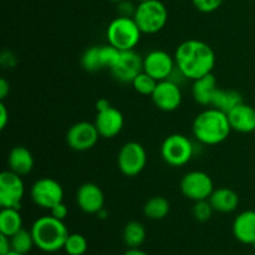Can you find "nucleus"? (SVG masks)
Instances as JSON below:
<instances>
[{
	"label": "nucleus",
	"mask_w": 255,
	"mask_h": 255,
	"mask_svg": "<svg viewBox=\"0 0 255 255\" xmlns=\"http://www.w3.org/2000/svg\"><path fill=\"white\" fill-rule=\"evenodd\" d=\"M192 131L197 141L207 146H216L228 138L232 127L227 114L211 107L197 115Z\"/></svg>",
	"instance_id": "obj_2"
},
{
	"label": "nucleus",
	"mask_w": 255,
	"mask_h": 255,
	"mask_svg": "<svg viewBox=\"0 0 255 255\" xmlns=\"http://www.w3.org/2000/svg\"><path fill=\"white\" fill-rule=\"evenodd\" d=\"M174 60L182 76L194 81L212 74L216 65V54L207 42L191 39L177 47Z\"/></svg>",
	"instance_id": "obj_1"
},
{
	"label": "nucleus",
	"mask_w": 255,
	"mask_h": 255,
	"mask_svg": "<svg viewBox=\"0 0 255 255\" xmlns=\"http://www.w3.org/2000/svg\"><path fill=\"white\" fill-rule=\"evenodd\" d=\"M94 124L100 136L104 138H114L124 128L125 119L120 110L111 106L105 111L97 112Z\"/></svg>",
	"instance_id": "obj_16"
},
{
	"label": "nucleus",
	"mask_w": 255,
	"mask_h": 255,
	"mask_svg": "<svg viewBox=\"0 0 255 255\" xmlns=\"http://www.w3.org/2000/svg\"><path fill=\"white\" fill-rule=\"evenodd\" d=\"M86 238L82 234L72 233L69 234L66 242H65L64 251L67 255H84L87 252Z\"/></svg>",
	"instance_id": "obj_27"
},
{
	"label": "nucleus",
	"mask_w": 255,
	"mask_h": 255,
	"mask_svg": "<svg viewBox=\"0 0 255 255\" xmlns=\"http://www.w3.org/2000/svg\"><path fill=\"white\" fill-rule=\"evenodd\" d=\"M10 92V85L5 79L0 80V100L4 101Z\"/></svg>",
	"instance_id": "obj_38"
},
{
	"label": "nucleus",
	"mask_w": 255,
	"mask_h": 255,
	"mask_svg": "<svg viewBox=\"0 0 255 255\" xmlns=\"http://www.w3.org/2000/svg\"><path fill=\"white\" fill-rule=\"evenodd\" d=\"M10 241H11V251L25 255L29 254L35 247L31 232L26 231L24 228L17 232V233H15L12 237H10Z\"/></svg>",
	"instance_id": "obj_26"
},
{
	"label": "nucleus",
	"mask_w": 255,
	"mask_h": 255,
	"mask_svg": "<svg viewBox=\"0 0 255 255\" xmlns=\"http://www.w3.org/2000/svg\"><path fill=\"white\" fill-rule=\"evenodd\" d=\"M133 19L142 34H156L166 26L168 11L159 0H147L137 5Z\"/></svg>",
	"instance_id": "obj_5"
},
{
	"label": "nucleus",
	"mask_w": 255,
	"mask_h": 255,
	"mask_svg": "<svg viewBox=\"0 0 255 255\" xmlns=\"http://www.w3.org/2000/svg\"><path fill=\"white\" fill-rule=\"evenodd\" d=\"M11 251V241L10 237L0 233V255H5Z\"/></svg>",
	"instance_id": "obj_36"
},
{
	"label": "nucleus",
	"mask_w": 255,
	"mask_h": 255,
	"mask_svg": "<svg viewBox=\"0 0 255 255\" xmlns=\"http://www.w3.org/2000/svg\"><path fill=\"white\" fill-rule=\"evenodd\" d=\"M214 255H222V254H214Z\"/></svg>",
	"instance_id": "obj_45"
},
{
	"label": "nucleus",
	"mask_w": 255,
	"mask_h": 255,
	"mask_svg": "<svg viewBox=\"0 0 255 255\" xmlns=\"http://www.w3.org/2000/svg\"><path fill=\"white\" fill-rule=\"evenodd\" d=\"M24 193L25 187L21 176L10 169L0 173V206L1 208L20 209Z\"/></svg>",
	"instance_id": "obj_9"
},
{
	"label": "nucleus",
	"mask_w": 255,
	"mask_h": 255,
	"mask_svg": "<svg viewBox=\"0 0 255 255\" xmlns=\"http://www.w3.org/2000/svg\"><path fill=\"white\" fill-rule=\"evenodd\" d=\"M100 133L96 126L92 122L81 121L72 125L66 133L67 146L77 152H84L91 149L97 143Z\"/></svg>",
	"instance_id": "obj_11"
},
{
	"label": "nucleus",
	"mask_w": 255,
	"mask_h": 255,
	"mask_svg": "<svg viewBox=\"0 0 255 255\" xmlns=\"http://www.w3.org/2000/svg\"><path fill=\"white\" fill-rule=\"evenodd\" d=\"M7 121H9V114H7L6 106L1 101L0 102V128L4 129L6 127Z\"/></svg>",
	"instance_id": "obj_37"
},
{
	"label": "nucleus",
	"mask_w": 255,
	"mask_h": 255,
	"mask_svg": "<svg viewBox=\"0 0 255 255\" xmlns=\"http://www.w3.org/2000/svg\"><path fill=\"white\" fill-rule=\"evenodd\" d=\"M122 255H149V254H147L146 252L141 251L139 248H128V251L125 252Z\"/></svg>",
	"instance_id": "obj_40"
},
{
	"label": "nucleus",
	"mask_w": 255,
	"mask_h": 255,
	"mask_svg": "<svg viewBox=\"0 0 255 255\" xmlns=\"http://www.w3.org/2000/svg\"><path fill=\"white\" fill-rule=\"evenodd\" d=\"M233 236L238 242L247 246L255 243V211H244L233 222Z\"/></svg>",
	"instance_id": "obj_18"
},
{
	"label": "nucleus",
	"mask_w": 255,
	"mask_h": 255,
	"mask_svg": "<svg viewBox=\"0 0 255 255\" xmlns=\"http://www.w3.org/2000/svg\"><path fill=\"white\" fill-rule=\"evenodd\" d=\"M22 229V218L19 209L1 208L0 212V233L12 237Z\"/></svg>",
	"instance_id": "obj_23"
},
{
	"label": "nucleus",
	"mask_w": 255,
	"mask_h": 255,
	"mask_svg": "<svg viewBox=\"0 0 255 255\" xmlns=\"http://www.w3.org/2000/svg\"><path fill=\"white\" fill-rule=\"evenodd\" d=\"M81 65L86 71L96 72L102 70L101 59H100V46H91L82 54Z\"/></svg>",
	"instance_id": "obj_28"
},
{
	"label": "nucleus",
	"mask_w": 255,
	"mask_h": 255,
	"mask_svg": "<svg viewBox=\"0 0 255 255\" xmlns=\"http://www.w3.org/2000/svg\"><path fill=\"white\" fill-rule=\"evenodd\" d=\"M157 84H158V81H157L156 79H153L152 76H149V75L144 71H142L141 74L132 81L133 89L136 90L138 94L144 95V96H152Z\"/></svg>",
	"instance_id": "obj_29"
},
{
	"label": "nucleus",
	"mask_w": 255,
	"mask_h": 255,
	"mask_svg": "<svg viewBox=\"0 0 255 255\" xmlns=\"http://www.w3.org/2000/svg\"><path fill=\"white\" fill-rule=\"evenodd\" d=\"M174 69H177L174 56L163 50H153L143 57V71L157 81L169 79Z\"/></svg>",
	"instance_id": "obj_13"
},
{
	"label": "nucleus",
	"mask_w": 255,
	"mask_h": 255,
	"mask_svg": "<svg viewBox=\"0 0 255 255\" xmlns=\"http://www.w3.org/2000/svg\"><path fill=\"white\" fill-rule=\"evenodd\" d=\"M208 199L214 212H219V213H232L239 206L238 194L233 189L226 188V187L214 189Z\"/></svg>",
	"instance_id": "obj_21"
},
{
	"label": "nucleus",
	"mask_w": 255,
	"mask_h": 255,
	"mask_svg": "<svg viewBox=\"0 0 255 255\" xmlns=\"http://www.w3.org/2000/svg\"><path fill=\"white\" fill-rule=\"evenodd\" d=\"M213 207H212L211 202L209 199H203V201H197L194 202L193 206V216L194 218L197 219L198 222H204L209 221L213 216Z\"/></svg>",
	"instance_id": "obj_31"
},
{
	"label": "nucleus",
	"mask_w": 255,
	"mask_h": 255,
	"mask_svg": "<svg viewBox=\"0 0 255 255\" xmlns=\"http://www.w3.org/2000/svg\"><path fill=\"white\" fill-rule=\"evenodd\" d=\"M30 232L34 238L35 247L49 254L64 249L65 242L70 234L64 221L55 218L51 214L37 218Z\"/></svg>",
	"instance_id": "obj_3"
},
{
	"label": "nucleus",
	"mask_w": 255,
	"mask_h": 255,
	"mask_svg": "<svg viewBox=\"0 0 255 255\" xmlns=\"http://www.w3.org/2000/svg\"><path fill=\"white\" fill-rule=\"evenodd\" d=\"M0 62L5 67H14L16 65V57L12 52L4 51L1 54V57H0Z\"/></svg>",
	"instance_id": "obj_35"
},
{
	"label": "nucleus",
	"mask_w": 255,
	"mask_h": 255,
	"mask_svg": "<svg viewBox=\"0 0 255 255\" xmlns=\"http://www.w3.org/2000/svg\"><path fill=\"white\" fill-rule=\"evenodd\" d=\"M50 214L55 217V218L60 219V221H64L67 217V214H69V208H67V206L64 202H60V203H57L56 206H54L50 209Z\"/></svg>",
	"instance_id": "obj_34"
},
{
	"label": "nucleus",
	"mask_w": 255,
	"mask_h": 255,
	"mask_svg": "<svg viewBox=\"0 0 255 255\" xmlns=\"http://www.w3.org/2000/svg\"><path fill=\"white\" fill-rule=\"evenodd\" d=\"M97 216H99V218H101V219H106L107 216H109V213H107L106 209L104 208V209H101L99 213H97Z\"/></svg>",
	"instance_id": "obj_41"
},
{
	"label": "nucleus",
	"mask_w": 255,
	"mask_h": 255,
	"mask_svg": "<svg viewBox=\"0 0 255 255\" xmlns=\"http://www.w3.org/2000/svg\"><path fill=\"white\" fill-rule=\"evenodd\" d=\"M30 196L37 207L50 211L52 207L64 201V188L57 181L45 177L32 184Z\"/></svg>",
	"instance_id": "obj_8"
},
{
	"label": "nucleus",
	"mask_w": 255,
	"mask_h": 255,
	"mask_svg": "<svg viewBox=\"0 0 255 255\" xmlns=\"http://www.w3.org/2000/svg\"><path fill=\"white\" fill-rule=\"evenodd\" d=\"M137 6H134L131 1H124L119 2L117 4V11H119V16H125V17H133L134 12H136Z\"/></svg>",
	"instance_id": "obj_33"
},
{
	"label": "nucleus",
	"mask_w": 255,
	"mask_h": 255,
	"mask_svg": "<svg viewBox=\"0 0 255 255\" xmlns=\"http://www.w3.org/2000/svg\"><path fill=\"white\" fill-rule=\"evenodd\" d=\"M138 2H142V1H147V0H137Z\"/></svg>",
	"instance_id": "obj_44"
},
{
	"label": "nucleus",
	"mask_w": 255,
	"mask_h": 255,
	"mask_svg": "<svg viewBox=\"0 0 255 255\" xmlns=\"http://www.w3.org/2000/svg\"><path fill=\"white\" fill-rule=\"evenodd\" d=\"M111 107V104H110V101L107 99H100L99 101L96 102V111L100 112V111H105V110L110 109Z\"/></svg>",
	"instance_id": "obj_39"
},
{
	"label": "nucleus",
	"mask_w": 255,
	"mask_h": 255,
	"mask_svg": "<svg viewBox=\"0 0 255 255\" xmlns=\"http://www.w3.org/2000/svg\"><path fill=\"white\" fill-rule=\"evenodd\" d=\"M169 209H171V206H169L168 199L161 196H156L149 198L144 203L143 214L152 221H161L168 216Z\"/></svg>",
	"instance_id": "obj_24"
},
{
	"label": "nucleus",
	"mask_w": 255,
	"mask_h": 255,
	"mask_svg": "<svg viewBox=\"0 0 255 255\" xmlns=\"http://www.w3.org/2000/svg\"><path fill=\"white\" fill-rule=\"evenodd\" d=\"M110 1H112V2H116V4H119V2L124 1V0H110Z\"/></svg>",
	"instance_id": "obj_43"
},
{
	"label": "nucleus",
	"mask_w": 255,
	"mask_h": 255,
	"mask_svg": "<svg viewBox=\"0 0 255 255\" xmlns=\"http://www.w3.org/2000/svg\"><path fill=\"white\" fill-rule=\"evenodd\" d=\"M214 191V184L209 174L202 171H192L183 176L181 181V192L191 201L208 199Z\"/></svg>",
	"instance_id": "obj_10"
},
{
	"label": "nucleus",
	"mask_w": 255,
	"mask_h": 255,
	"mask_svg": "<svg viewBox=\"0 0 255 255\" xmlns=\"http://www.w3.org/2000/svg\"><path fill=\"white\" fill-rule=\"evenodd\" d=\"M153 104L161 111L172 112L178 109L182 104V91L178 84L167 79L158 81L153 94H152Z\"/></svg>",
	"instance_id": "obj_14"
},
{
	"label": "nucleus",
	"mask_w": 255,
	"mask_h": 255,
	"mask_svg": "<svg viewBox=\"0 0 255 255\" xmlns=\"http://www.w3.org/2000/svg\"><path fill=\"white\" fill-rule=\"evenodd\" d=\"M76 203L85 213L97 214L105 208V194L97 184L85 183L77 189Z\"/></svg>",
	"instance_id": "obj_15"
},
{
	"label": "nucleus",
	"mask_w": 255,
	"mask_h": 255,
	"mask_svg": "<svg viewBox=\"0 0 255 255\" xmlns=\"http://www.w3.org/2000/svg\"><path fill=\"white\" fill-rule=\"evenodd\" d=\"M232 129L241 133H251L255 131V109L242 102L227 114Z\"/></svg>",
	"instance_id": "obj_17"
},
{
	"label": "nucleus",
	"mask_w": 255,
	"mask_h": 255,
	"mask_svg": "<svg viewBox=\"0 0 255 255\" xmlns=\"http://www.w3.org/2000/svg\"><path fill=\"white\" fill-rule=\"evenodd\" d=\"M110 71L117 81L132 84V81L143 71V57L139 56L134 50L121 51L116 65Z\"/></svg>",
	"instance_id": "obj_12"
},
{
	"label": "nucleus",
	"mask_w": 255,
	"mask_h": 255,
	"mask_svg": "<svg viewBox=\"0 0 255 255\" xmlns=\"http://www.w3.org/2000/svg\"><path fill=\"white\" fill-rule=\"evenodd\" d=\"M5 255H25V254L17 253V252H15V251H10L9 253H7V254H5Z\"/></svg>",
	"instance_id": "obj_42"
},
{
	"label": "nucleus",
	"mask_w": 255,
	"mask_h": 255,
	"mask_svg": "<svg viewBox=\"0 0 255 255\" xmlns=\"http://www.w3.org/2000/svg\"><path fill=\"white\" fill-rule=\"evenodd\" d=\"M254 248H255V243H254Z\"/></svg>",
	"instance_id": "obj_46"
},
{
	"label": "nucleus",
	"mask_w": 255,
	"mask_h": 255,
	"mask_svg": "<svg viewBox=\"0 0 255 255\" xmlns=\"http://www.w3.org/2000/svg\"><path fill=\"white\" fill-rule=\"evenodd\" d=\"M120 54H121V51L110 44L100 46V59H101L102 67L111 70L116 65Z\"/></svg>",
	"instance_id": "obj_30"
},
{
	"label": "nucleus",
	"mask_w": 255,
	"mask_h": 255,
	"mask_svg": "<svg viewBox=\"0 0 255 255\" xmlns=\"http://www.w3.org/2000/svg\"><path fill=\"white\" fill-rule=\"evenodd\" d=\"M124 242L128 248H139L146 239V229L139 222L132 221L124 228Z\"/></svg>",
	"instance_id": "obj_25"
},
{
	"label": "nucleus",
	"mask_w": 255,
	"mask_h": 255,
	"mask_svg": "<svg viewBox=\"0 0 255 255\" xmlns=\"http://www.w3.org/2000/svg\"><path fill=\"white\" fill-rule=\"evenodd\" d=\"M146 163V149L138 142H127L120 149L119 156H117V166L125 176H137L143 171Z\"/></svg>",
	"instance_id": "obj_7"
},
{
	"label": "nucleus",
	"mask_w": 255,
	"mask_h": 255,
	"mask_svg": "<svg viewBox=\"0 0 255 255\" xmlns=\"http://www.w3.org/2000/svg\"><path fill=\"white\" fill-rule=\"evenodd\" d=\"M7 166L10 171L15 172L19 176H25L34 168V157L26 147L16 146L7 156Z\"/></svg>",
	"instance_id": "obj_20"
},
{
	"label": "nucleus",
	"mask_w": 255,
	"mask_h": 255,
	"mask_svg": "<svg viewBox=\"0 0 255 255\" xmlns=\"http://www.w3.org/2000/svg\"><path fill=\"white\" fill-rule=\"evenodd\" d=\"M242 102H244L243 97L238 91H236V90H224L218 87L216 94H214L213 100H212L211 106L224 112V114H228L234 107L241 105Z\"/></svg>",
	"instance_id": "obj_22"
},
{
	"label": "nucleus",
	"mask_w": 255,
	"mask_h": 255,
	"mask_svg": "<svg viewBox=\"0 0 255 255\" xmlns=\"http://www.w3.org/2000/svg\"><path fill=\"white\" fill-rule=\"evenodd\" d=\"M217 89H218L217 79L213 74H208L194 80L193 86H192V95H193L194 101L202 106H211Z\"/></svg>",
	"instance_id": "obj_19"
},
{
	"label": "nucleus",
	"mask_w": 255,
	"mask_h": 255,
	"mask_svg": "<svg viewBox=\"0 0 255 255\" xmlns=\"http://www.w3.org/2000/svg\"><path fill=\"white\" fill-rule=\"evenodd\" d=\"M251 255H255V254H251Z\"/></svg>",
	"instance_id": "obj_47"
},
{
	"label": "nucleus",
	"mask_w": 255,
	"mask_h": 255,
	"mask_svg": "<svg viewBox=\"0 0 255 255\" xmlns=\"http://www.w3.org/2000/svg\"><path fill=\"white\" fill-rule=\"evenodd\" d=\"M194 153L191 139L181 133L169 134L161 146L162 158L172 167H181L188 163Z\"/></svg>",
	"instance_id": "obj_6"
},
{
	"label": "nucleus",
	"mask_w": 255,
	"mask_h": 255,
	"mask_svg": "<svg viewBox=\"0 0 255 255\" xmlns=\"http://www.w3.org/2000/svg\"><path fill=\"white\" fill-rule=\"evenodd\" d=\"M142 31L133 17L117 16L110 22L106 36L109 44L120 51L133 50L141 40Z\"/></svg>",
	"instance_id": "obj_4"
},
{
	"label": "nucleus",
	"mask_w": 255,
	"mask_h": 255,
	"mask_svg": "<svg viewBox=\"0 0 255 255\" xmlns=\"http://www.w3.org/2000/svg\"><path fill=\"white\" fill-rule=\"evenodd\" d=\"M224 0H192L197 10L201 12H213L221 7Z\"/></svg>",
	"instance_id": "obj_32"
}]
</instances>
